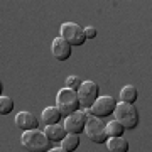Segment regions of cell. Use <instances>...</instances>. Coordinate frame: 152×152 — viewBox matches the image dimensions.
<instances>
[{
  "label": "cell",
  "mask_w": 152,
  "mask_h": 152,
  "mask_svg": "<svg viewBox=\"0 0 152 152\" xmlns=\"http://www.w3.org/2000/svg\"><path fill=\"white\" fill-rule=\"evenodd\" d=\"M44 135L48 137L49 142H61L66 137V130H64V127L59 125V124L46 125V129H44Z\"/></svg>",
  "instance_id": "obj_11"
},
{
  "label": "cell",
  "mask_w": 152,
  "mask_h": 152,
  "mask_svg": "<svg viewBox=\"0 0 152 152\" xmlns=\"http://www.w3.org/2000/svg\"><path fill=\"white\" fill-rule=\"evenodd\" d=\"M59 32H61L59 37L64 39L71 48L73 46H81L86 41L85 39V31H83V27L78 26L76 22H64L59 27Z\"/></svg>",
  "instance_id": "obj_5"
},
{
  "label": "cell",
  "mask_w": 152,
  "mask_h": 152,
  "mask_svg": "<svg viewBox=\"0 0 152 152\" xmlns=\"http://www.w3.org/2000/svg\"><path fill=\"white\" fill-rule=\"evenodd\" d=\"M76 95H78L80 107L88 110V108H91V105L100 96V86L95 81H81V86L78 88Z\"/></svg>",
  "instance_id": "obj_4"
},
{
  "label": "cell",
  "mask_w": 152,
  "mask_h": 152,
  "mask_svg": "<svg viewBox=\"0 0 152 152\" xmlns=\"http://www.w3.org/2000/svg\"><path fill=\"white\" fill-rule=\"evenodd\" d=\"M113 115H115V120L124 127L125 130H134L139 125V112H137L135 105L120 102V103L115 105Z\"/></svg>",
  "instance_id": "obj_1"
},
{
  "label": "cell",
  "mask_w": 152,
  "mask_h": 152,
  "mask_svg": "<svg viewBox=\"0 0 152 152\" xmlns=\"http://www.w3.org/2000/svg\"><path fill=\"white\" fill-rule=\"evenodd\" d=\"M105 144L108 152H129V140L124 137H108Z\"/></svg>",
  "instance_id": "obj_12"
},
{
  "label": "cell",
  "mask_w": 152,
  "mask_h": 152,
  "mask_svg": "<svg viewBox=\"0 0 152 152\" xmlns=\"http://www.w3.org/2000/svg\"><path fill=\"white\" fill-rule=\"evenodd\" d=\"M61 147L68 152H73L80 147V135H73V134H66V137L61 140Z\"/></svg>",
  "instance_id": "obj_15"
},
{
  "label": "cell",
  "mask_w": 152,
  "mask_h": 152,
  "mask_svg": "<svg viewBox=\"0 0 152 152\" xmlns=\"http://www.w3.org/2000/svg\"><path fill=\"white\" fill-rule=\"evenodd\" d=\"M115 105H117V100L112 98L110 95H107V96H98L96 102L91 105V108L86 110V113L91 115V117H96V118H105V117H108V115L113 113Z\"/></svg>",
  "instance_id": "obj_7"
},
{
  "label": "cell",
  "mask_w": 152,
  "mask_h": 152,
  "mask_svg": "<svg viewBox=\"0 0 152 152\" xmlns=\"http://www.w3.org/2000/svg\"><path fill=\"white\" fill-rule=\"evenodd\" d=\"M14 112V100L10 96H0V115H9Z\"/></svg>",
  "instance_id": "obj_17"
},
{
  "label": "cell",
  "mask_w": 152,
  "mask_h": 152,
  "mask_svg": "<svg viewBox=\"0 0 152 152\" xmlns=\"http://www.w3.org/2000/svg\"><path fill=\"white\" fill-rule=\"evenodd\" d=\"M105 132H107V137H124L125 129L117 120H112L108 124H105Z\"/></svg>",
  "instance_id": "obj_16"
},
{
  "label": "cell",
  "mask_w": 152,
  "mask_h": 152,
  "mask_svg": "<svg viewBox=\"0 0 152 152\" xmlns=\"http://www.w3.org/2000/svg\"><path fill=\"white\" fill-rule=\"evenodd\" d=\"M48 152H68V151H64L63 147H53V149H49Z\"/></svg>",
  "instance_id": "obj_20"
},
{
  "label": "cell",
  "mask_w": 152,
  "mask_h": 152,
  "mask_svg": "<svg viewBox=\"0 0 152 152\" xmlns=\"http://www.w3.org/2000/svg\"><path fill=\"white\" fill-rule=\"evenodd\" d=\"M2 91H4V85H2V81H0V96H2Z\"/></svg>",
  "instance_id": "obj_21"
},
{
  "label": "cell",
  "mask_w": 152,
  "mask_h": 152,
  "mask_svg": "<svg viewBox=\"0 0 152 152\" xmlns=\"http://www.w3.org/2000/svg\"><path fill=\"white\" fill-rule=\"evenodd\" d=\"M15 125L20 129L22 132H27V130L37 129L39 122L31 112H19V113L15 115Z\"/></svg>",
  "instance_id": "obj_10"
},
{
  "label": "cell",
  "mask_w": 152,
  "mask_h": 152,
  "mask_svg": "<svg viewBox=\"0 0 152 152\" xmlns=\"http://www.w3.org/2000/svg\"><path fill=\"white\" fill-rule=\"evenodd\" d=\"M85 134L88 135L90 140H93L95 144H105L107 142V132H105V124L102 118H96V117H91L88 115V120L85 124Z\"/></svg>",
  "instance_id": "obj_6"
},
{
  "label": "cell",
  "mask_w": 152,
  "mask_h": 152,
  "mask_svg": "<svg viewBox=\"0 0 152 152\" xmlns=\"http://www.w3.org/2000/svg\"><path fill=\"white\" fill-rule=\"evenodd\" d=\"M56 107L61 112L63 117H68V115L75 113L80 110V102H78V95L76 91L69 90V88H63L58 91V96H56Z\"/></svg>",
  "instance_id": "obj_3"
},
{
  "label": "cell",
  "mask_w": 152,
  "mask_h": 152,
  "mask_svg": "<svg viewBox=\"0 0 152 152\" xmlns=\"http://www.w3.org/2000/svg\"><path fill=\"white\" fill-rule=\"evenodd\" d=\"M137 98H139V91H137L135 86H132V85H127L120 90V100L124 102V103H130L134 105L137 102Z\"/></svg>",
  "instance_id": "obj_14"
},
{
  "label": "cell",
  "mask_w": 152,
  "mask_h": 152,
  "mask_svg": "<svg viewBox=\"0 0 152 152\" xmlns=\"http://www.w3.org/2000/svg\"><path fill=\"white\" fill-rule=\"evenodd\" d=\"M61 112L58 110V107H48V108H44L42 110V124L44 125H56V124H59V120H61Z\"/></svg>",
  "instance_id": "obj_13"
},
{
  "label": "cell",
  "mask_w": 152,
  "mask_h": 152,
  "mask_svg": "<svg viewBox=\"0 0 152 152\" xmlns=\"http://www.w3.org/2000/svg\"><path fill=\"white\" fill-rule=\"evenodd\" d=\"M51 53L58 61H68L71 58V46L66 42L64 39L56 37L51 44Z\"/></svg>",
  "instance_id": "obj_9"
},
{
  "label": "cell",
  "mask_w": 152,
  "mask_h": 152,
  "mask_svg": "<svg viewBox=\"0 0 152 152\" xmlns=\"http://www.w3.org/2000/svg\"><path fill=\"white\" fill-rule=\"evenodd\" d=\"M83 31H85V39H95L96 34H98V31L95 27H91V26L86 27V29H83Z\"/></svg>",
  "instance_id": "obj_19"
},
{
  "label": "cell",
  "mask_w": 152,
  "mask_h": 152,
  "mask_svg": "<svg viewBox=\"0 0 152 152\" xmlns=\"http://www.w3.org/2000/svg\"><path fill=\"white\" fill-rule=\"evenodd\" d=\"M80 86H81V80L78 76H68L66 78V88H69L73 91H78Z\"/></svg>",
  "instance_id": "obj_18"
},
{
  "label": "cell",
  "mask_w": 152,
  "mask_h": 152,
  "mask_svg": "<svg viewBox=\"0 0 152 152\" xmlns=\"http://www.w3.org/2000/svg\"><path fill=\"white\" fill-rule=\"evenodd\" d=\"M88 120V113L86 110H78V112H75V113H71L66 117L64 120V130L66 134H73V135H80L83 130H85V124H86Z\"/></svg>",
  "instance_id": "obj_8"
},
{
  "label": "cell",
  "mask_w": 152,
  "mask_h": 152,
  "mask_svg": "<svg viewBox=\"0 0 152 152\" xmlns=\"http://www.w3.org/2000/svg\"><path fill=\"white\" fill-rule=\"evenodd\" d=\"M20 142L24 149H27V152H48L51 149V142L44 135V132H41L39 129L22 132Z\"/></svg>",
  "instance_id": "obj_2"
}]
</instances>
